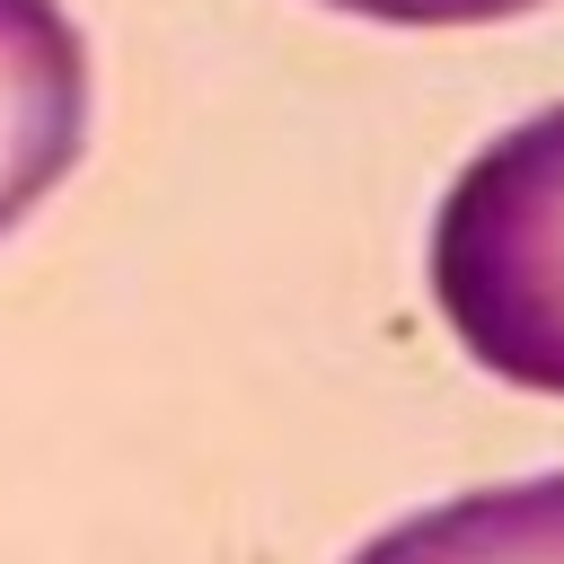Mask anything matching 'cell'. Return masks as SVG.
<instances>
[{
  "label": "cell",
  "mask_w": 564,
  "mask_h": 564,
  "mask_svg": "<svg viewBox=\"0 0 564 564\" xmlns=\"http://www.w3.org/2000/svg\"><path fill=\"white\" fill-rule=\"evenodd\" d=\"M88 150V44L62 0H0V238Z\"/></svg>",
  "instance_id": "2"
},
{
  "label": "cell",
  "mask_w": 564,
  "mask_h": 564,
  "mask_svg": "<svg viewBox=\"0 0 564 564\" xmlns=\"http://www.w3.org/2000/svg\"><path fill=\"white\" fill-rule=\"evenodd\" d=\"M352 564H564V467L405 511Z\"/></svg>",
  "instance_id": "3"
},
{
  "label": "cell",
  "mask_w": 564,
  "mask_h": 564,
  "mask_svg": "<svg viewBox=\"0 0 564 564\" xmlns=\"http://www.w3.org/2000/svg\"><path fill=\"white\" fill-rule=\"evenodd\" d=\"M326 9H352V18H379V26H494V18H520V9H546V0H326Z\"/></svg>",
  "instance_id": "4"
},
{
  "label": "cell",
  "mask_w": 564,
  "mask_h": 564,
  "mask_svg": "<svg viewBox=\"0 0 564 564\" xmlns=\"http://www.w3.org/2000/svg\"><path fill=\"white\" fill-rule=\"evenodd\" d=\"M423 282L476 370L564 397V106L520 115L449 176Z\"/></svg>",
  "instance_id": "1"
}]
</instances>
